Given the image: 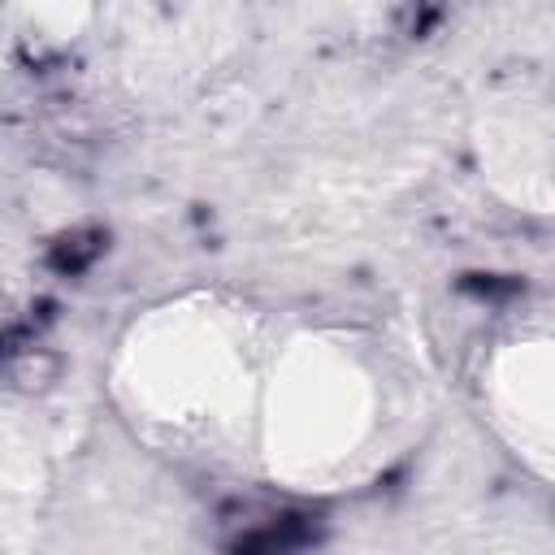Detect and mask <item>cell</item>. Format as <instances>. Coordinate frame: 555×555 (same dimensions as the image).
I'll use <instances>...</instances> for the list:
<instances>
[{
	"label": "cell",
	"mask_w": 555,
	"mask_h": 555,
	"mask_svg": "<svg viewBox=\"0 0 555 555\" xmlns=\"http://www.w3.org/2000/svg\"><path fill=\"white\" fill-rule=\"evenodd\" d=\"M477 156L503 199L555 212V82L520 78L477 113Z\"/></svg>",
	"instance_id": "obj_4"
},
{
	"label": "cell",
	"mask_w": 555,
	"mask_h": 555,
	"mask_svg": "<svg viewBox=\"0 0 555 555\" xmlns=\"http://www.w3.org/2000/svg\"><path fill=\"white\" fill-rule=\"evenodd\" d=\"M403 373L386 343L356 330H299L273 347L256 460L304 494L373 477L403 429Z\"/></svg>",
	"instance_id": "obj_2"
},
{
	"label": "cell",
	"mask_w": 555,
	"mask_h": 555,
	"mask_svg": "<svg viewBox=\"0 0 555 555\" xmlns=\"http://www.w3.org/2000/svg\"><path fill=\"white\" fill-rule=\"evenodd\" d=\"M273 347L260 317L225 295H178L139 312L113 351V399L130 429L182 460L256 455Z\"/></svg>",
	"instance_id": "obj_1"
},
{
	"label": "cell",
	"mask_w": 555,
	"mask_h": 555,
	"mask_svg": "<svg viewBox=\"0 0 555 555\" xmlns=\"http://www.w3.org/2000/svg\"><path fill=\"white\" fill-rule=\"evenodd\" d=\"M481 421L538 477L555 481V330L499 338L477 369Z\"/></svg>",
	"instance_id": "obj_3"
}]
</instances>
